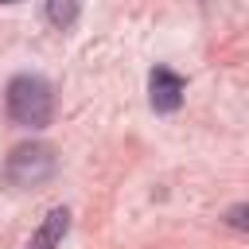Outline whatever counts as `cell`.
<instances>
[{"mask_svg":"<svg viewBox=\"0 0 249 249\" xmlns=\"http://www.w3.org/2000/svg\"><path fill=\"white\" fill-rule=\"evenodd\" d=\"M78 8H82V0H47V16L54 27H70L78 19Z\"/></svg>","mask_w":249,"mask_h":249,"instance_id":"cell-5","label":"cell"},{"mask_svg":"<svg viewBox=\"0 0 249 249\" xmlns=\"http://www.w3.org/2000/svg\"><path fill=\"white\" fill-rule=\"evenodd\" d=\"M51 175H54V152L47 144H19L4 163V179L12 187H39Z\"/></svg>","mask_w":249,"mask_h":249,"instance_id":"cell-2","label":"cell"},{"mask_svg":"<svg viewBox=\"0 0 249 249\" xmlns=\"http://www.w3.org/2000/svg\"><path fill=\"white\" fill-rule=\"evenodd\" d=\"M8 117L23 128H47L54 117L51 82L39 74H16L8 82Z\"/></svg>","mask_w":249,"mask_h":249,"instance_id":"cell-1","label":"cell"},{"mask_svg":"<svg viewBox=\"0 0 249 249\" xmlns=\"http://www.w3.org/2000/svg\"><path fill=\"white\" fill-rule=\"evenodd\" d=\"M230 226H233V230H245V226H249V222H245V206H241V202L230 210Z\"/></svg>","mask_w":249,"mask_h":249,"instance_id":"cell-6","label":"cell"},{"mask_svg":"<svg viewBox=\"0 0 249 249\" xmlns=\"http://www.w3.org/2000/svg\"><path fill=\"white\" fill-rule=\"evenodd\" d=\"M0 4H16V0H0Z\"/></svg>","mask_w":249,"mask_h":249,"instance_id":"cell-7","label":"cell"},{"mask_svg":"<svg viewBox=\"0 0 249 249\" xmlns=\"http://www.w3.org/2000/svg\"><path fill=\"white\" fill-rule=\"evenodd\" d=\"M66 230H70V210L66 206H54V210H47L43 226L31 233V245L27 249H58L62 237H66Z\"/></svg>","mask_w":249,"mask_h":249,"instance_id":"cell-4","label":"cell"},{"mask_svg":"<svg viewBox=\"0 0 249 249\" xmlns=\"http://www.w3.org/2000/svg\"><path fill=\"white\" fill-rule=\"evenodd\" d=\"M183 89H187V82L167 66H156L148 74V101L156 113H175L183 105Z\"/></svg>","mask_w":249,"mask_h":249,"instance_id":"cell-3","label":"cell"}]
</instances>
